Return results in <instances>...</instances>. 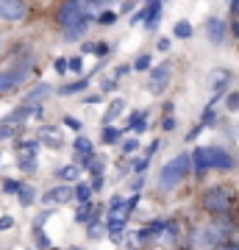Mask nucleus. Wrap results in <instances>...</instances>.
Instances as JSON below:
<instances>
[{"label": "nucleus", "mask_w": 239, "mask_h": 250, "mask_svg": "<svg viewBox=\"0 0 239 250\" xmlns=\"http://www.w3.org/2000/svg\"><path fill=\"white\" fill-rule=\"evenodd\" d=\"M234 200H237L234 189L225 187V184H217V187L203 192L200 206H203V211H209V214H214V217H225L231 208H234Z\"/></svg>", "instance_id": "obj_1"}, {"label": "nucleus", "mask_w": 239, "mask_h": 250, "mask_svg": "<svg viewBox=\"0 0 239 250\" xmlns=\"http://www.w3.org/2000/svg\"><path fill=\"white\" fill-rule=\"evenodd\" d=\"M192 172V161H189V153H178L173 161H167L159 172V189L161 192H173V189L181 184Z\"/></svg>", "instance_id": "obj_2"}, {"label": "nucleus", "mask_w": 239, "mask_h": 250, "mask_svg": "<svg viewBox=\"0 0 239 250\" xmlns=\"http://www.w3.org/2000/svg\"><path fill=\"white\" fill-rule=\"evenodd\" d=\"M231 233H234V223H228L225 217H217V223L203 225L195 233V239L203 245H222V242H231Z\"/></svg>", "instance_id": "obj_3"}, {"label": "nucleus", "mask_w": 239, "mask_h": 250, "mask_svg": "<svg viewBox=\"0 0 239 250\" xmlns=\"http://www.w3.org/2000/svg\"><path fill=\"white\" fill-rule=\"evenodd\" d=\"M87 17H89V3L87 0H64L62 6H59V11H56V22H59L62 28L72 25V22H78V20H87Z\"/></svg>", "instance_id": "obj_4"}, {"label": "nucleus", "mask_w": 239, "mask_h": 250, "mask_svg": "<svg viewBox=\"0 0 239 250\" xmlns=\"http://www.w3.org/2000/svg\"><path fill=\"white\" fill-rule=\"evenodd\" d=\"M31 67H34V62H31V59H22L20 64H14V67H9V70H0V95L17 89L20 83L28 78Z\"/></svg>", "instance_id": "obj_5"}, {"label": "nucleus", "mask_w": 239, "mask_h": 250, "mask_svg": "<svg viewBox=\"0 0 239 250\" xmlns=\"http://www.w3.org/2000/svg\"><path fill=\"white\" fill-rule=\"evenodd\" d=\"M206 153H209V170L231 172L234 167H237L234 156H231V153L225 150V147H217V145H212V147H206Z\"/></svg>", "instance_id": "obj_6"}, {"label": "nucleus", "mask_w": 239, "mask_h": 250, "mask_svg": "<svg viewBox=\"0 0 239 250\" xmlns=\"http://www.w3.org/2000/svg\"><path fill=\"white\" fill-rule=\"evenodd\" d=\"M28 17V3L25 0H0V20L6 22H20Z\"/></svg>", "instance_id": "obj_7"}, {"label": "nucleus", "mask_w": 239, "mask_h": 250, "mask_svg": "<svg viewBox=\"0 0 239 250\" xmlns=\"http://www.w3.org/2000/svg\"><path fill=\"white\" fill-rule=\"evenodd\" d=\"M167 83H170V64H161L151 72V92L153 95H164Z\"/></svg>", "instance_id": "obj_8"}, {"label": "nucleus", "mask_w": 239, "mask_h": 250, "mask_svg": "<svg viewBox=\"0 0 239 250\" xmlns=\"http://www.w3.org/2000/svg\"><path fill=\"white\" fill-rule=\"evenodd\" d=\"M225 20L222 17H209L206 20V34H209V39H212L214 45H222L225 42Z\"/></svg>", "instance_id": "obj_9"}, {"label": "nucleus", "mask_w": 239, "mask_h": 250, "mask_svg": "<svg viewBox=\"0 0 239 250\" xmlns=\"http://www.w3.org/2000/svg\"><path fill=\"white\" fill-rule=\"evenodd\" d=\"M42 200L44 203H70L72 200V187L70 184H59V187H53Z\"/></svg>", "instance_id": "obj_10"}, {"label": "nucleus", "mask_w": 239, "mask_h": 250, "mask_svg": "<svg viewBox=\"0 0 239 250\" xmlns=\"http://www.w3.org/2000/svg\"><path fill=\"white\" fill-rule=\"evenodd\" d=\"M189 161H192V172L195 175H206V170H209V153H206V147H195V153H189Z\"/></svg>", "instance_id": "obj_11"}, {"label": "nucleus", "mask_w": 239, "mask_h": 250, "mask_svg": "<svg viewBox=\"0 0 239 250\" xmlns=\"http://www.w3.org/2000/svg\"><path fill=\"white\" fill-rule=\"evenodd\" d=\"M81 170H89L95 172V175H103V170H106V159H100V156H95V153H89V156H81Z\"/></svg>", "instance_id": "obj_12"}, {"label": "nucleus", "mask_w": 239, "mask_h": 250, "mask_svg": "<svg viewBox=\"0 0 239 250\" xmlns=\"http://www.w3.org/2000/svg\"><path fill=\"white\" fill-rule=\"evenodd\" d=\"M89 25H92V20H78V22H72V25H67L64 28V39L67 42H75V39H81V36H87V31H89Z\"/></svg>", "instance_id": "obj_13"}, {"label": "nucleus", "mask_w": 239, "mask_h": 250, "mask_svg": "<svg viewBox=\"0 0 239 250\" xmlns=\"http://www.w3.org/2000/svg\"><path fill=\"white\" fill-rule=\"evenodd\" d=\"M231 83V70H214L212 75H209V86H212L214 92H225V86Z\"/></svg>", "instance_id": "obj_14"}, {"label": "nucleus", "mask_w": 239, "mask_h": 250, "mask_svg": "<svg viewBox=\"0 0 239 250\" xmlns=\"http://www.w3.org/2000/svg\"><path fill=\"white\" fill-rule=\"evenodd\" d=\"M47 95H53V86L50 83H36L34 89L28 92V98H25V103H34V106H39Z\"/></svg>", "instance_id": "obj_15"}, {"label": "nucleus", "mask_w": 239, "mask_h": 250, "mask_svg": "<svg viewBox=\"0 0 239 250\" xmlns=\"http://www.w3.org/2000/svg\"><path fill=\"white\" fill-rule=\"evenodd\" d=\"M106 228H109L111 242H114V245H120V242H123V236H125V220H123V217H111Z\"/></svg>", "instance_id": "obj_16"}, {"label": "nucleus", "mask_w": 239, "mask_h": 250, "mask_svg": "<svg viewBox=\"0 0 239 250\" xmlns=\"http://www.w3.org/2000/svg\"><path fill=\"white\" fill-rule=\"evenodd\" d=\"M103 208H98L95 203H81V208L75 211V223H89L92 217H100Z\"/></svg>", "instance_id": "obj_17"}, {"label": "nucleus", "mask_w": 239, "mask_h": 250, "mask_svg": "<svg viewBox=\"0 0 239 250\" xmlns=\"http://www.w3.org/2000/svg\"><path fill=\"white\" fill-rule=\"evenodd\" d=\"M123 111H125V100H123V98H114L111 103H109V108H106V117H103V123L111 125L117 117L123 114Z\"/></svg>", "instance_id": "obj_18"}, {"label": "nucleus", "mask_w": 239, "mask_h": 250, "mask_svg": "<svg viewBox=\"0 0 239 250\" xmlns=\"http://www.w3.org/2000/svg\"><path fill=\"white\" fill-rule=\"evenodd\" d=\"M148 128V114L145 111H133L131 120H128V131H133V134H142Z\"/></svg>", "instance_id": "obj_19"}, {"label": "nucleus", "mask_w": 239, "mask_h": 250, "mask_svg": "<svg viewBox=\"0 0 239 250\" xmlns=\"http://www.w3.org/2000/svg\"><path fill=\"white\" fill-rule=\"evenodd\" d=\"M42 142L47 145V147H53V150H62V139H59V131L56 128H42Z\"/></svg>", "instance_id": "obj_20"}, {"label": "nucleus", "mask_w": 239, "mask_h": 250, "mask_svg": "<svg viewBox=\"0 0 239 250\" xmlns=\"http://www.w3.org/2000/svg\"><path fill=\"white\" fill-rule=\"evenodd\" d=\"M87 236L89 239H103V236H106V225L100 223V217H92V220H89Z\"/></svg>", "instance_id": "obj_21"}, {"label": "nucleus", "mask_w": 239, "mask_h": 250, "mask_svg": "<svg viewBox=\"0 0 239 250\" xmlns=\"http://www.w3.org/2000/svg\"><path fill=\"white\" fill-rule=\"evenodd\" d=\"M109 214H111V217H123V220L128 217V211H125V200L120 195L111 197V203H109Z\"/></svg>", "instance_id": "obj_22"}, {"label": "nucleus", "mask_w": 239, "mask_h": 250, "mask_svg": "<svg viewBox=\"0 0 239 250\" xmlns=\"http://www.w3.org/2000/svg\"><path fill=\"white\" fill-rule=\"evenodd\" d=\"M87 83H89L87 78L75 81V83H64L62 89H59V95H62V98H70V95H75V92H84V89H87Z\"/></svg>", "instance_id": "obj_23"}, {"label": "nucleus", "mask_w": 239, "mask_h": 250, "mask_svg": "<svg viewBox=\"0 0 239 250\" xmlns=\"http://www.w3.org/2000/svg\"><path fill=\"white\" fill-rule=\"evenodd\" d=\"M17 197H20V203H22V206H31V203H34V197H36V189L31 187V184H20Z\"/></svg>", "instance_id": "obj_24"}, {"label": "nucleus", "mask_w": 239, "mask_h": 250, "mask_svg": "<svg viewBox=\"0 0 239 250\" xmlns=\"http://www.w3.org/2000/svg\"><path fill=\"white\" fill-rule=\"evenodd\" d=\"M17 164L22 172H36V153H22Z\"/></svg>", "instance_id": "obj_25"}, {"label": "nucleus", "mask_w": 239, "mask_h": 250, "mask_svg": "<svg viewBox=\"0 0 239 250\" xmlns=\"http://www.w3.org/2000/svg\"><path fill=\"white\" fill-rule=\"evenodd\" d=\"M89 197H92V189L87 184H75L72 187V200H78V203H89Z\"/></svg>", "instance_id": "obj_26"}, {"label": "nucleus", "mask_w": 239, "mask_h": 250, "mask_svg": "<svg viewBox=\"0 0 239 250\" xmlns=\"http://www.w3.org/2000/svg\"><path fill=\"white\" fill-rule=\"evenodd\" d=\"M120 139H123V131H120V128H111V125L103 128V142L106 145H117Z\"/></svg>", "instance_id": "obj_27"}, {"label": "nucleus", "mask_w": 239, "mask_h": 250, "mask_svg": "<svg viewBox=\"0 0 239 250\" xmlns=\"http://www.w3.org/2000/svg\"><path fill=\"white\" fill-rule=\"evenodd\" d=\"M72 147H75V153H78V156H89V153H92V142H89L87 136H75Z\"/></svg>", "instance_id": "obj_28"}, {"label": "nucleus", "mask_w": 239, "mask_h": 250, "mask_svg": "<svg viewBox=\"0 0 239 250\" xmlns=\"http://www.w3.org/2000/svg\"><path fill=\"white\" fill-rule=\"evenodd\" d=\"M78 175H81V167H75V164H67V167L59 170V178L62 181H78Z\"/></svg>", "instance_id": "obj_29"}, {"label": "nucleus", "mask_w": 239, "mask_h": 250, "mask_svg": "<svg viewBox=\"0 0 239 250\" xmlns=\"http://www.w3.org/2000/svg\"><path fill=\"white\" fill-rule=\"evenodd\" d=\"M173 34H175L178 39H189V36H192V25H189V20H178Z\"/></svg>", "instance_id": "obj_30"}, {"label": "nucleus", "mask_w": 239, "mask_h": 250, "mask_svg": "<svg viewBox=\"0 0 239 250\" xmlns=\"http://www.w3.org/2000/svg\"><path fill=\"white\" fill-rule=\"evenodd\" d=\"M148 167H151V159H148V156H142V159H133L131 161V170L139 172V175H145V170H148Z\"/></svg>", "instance_id": "obj_31"}, {"label": "nucleus", "mask_w": 239, "mask_h": 250, "mask_svg": "<svg viewBox=\"0 0 239 250\" xmlns=\"http://www.w3.org/2000/svg\"><path fill=\"white\" fill-rule=\"evenodd\" d=\"M0 189H3L6 195H17V192H20V181H14V178H3Z\"/></svg>", "instance_id": "obj_32"}, {"label": "nucleus", "mask_w": 239, "mask_h": 250, "mask_svg": "<svg viewBox=\"0 0 239 250\" xmlns=\"http://www.w3.org/2000/svg\"><path fill=\"white\" fill-rule=\"evenodd\" d=\"M206 125H217V114H214V108H209V106L203 108V120H200V128H206Z\"/></svg>", "instance_id": "obj_33"}, {"label": "nucleus", "mask_w": 239, "mask_h": 250, "mask_svg": "<svg viewBox=\"0 0 239 250\" xmlns=\"http://www.w3.org/2000/svg\"><path fill=\"white\" fill-rule=\"evenodd\" d=\"M67 70L75 72V75L84 70V62H81V56H72V59H67Z\"/></svg>", "instance_id": "obj_34"}, {"label": "nucleus", "mask_w": 239, "mask_h": 250, "mask_svg": "<svg viewBox=\"0 0 239 250\" xmlns=\"http://www.w3.org/2000/svg\"><path fill=\"white\" fill-rule=\"evenodd\" d=\"M98 22H100V25H114L117 14H114V11H103V14H98Z\"/></svg>", "instance_id": "obj_35"}, {"label": "nucleus", "mask_w": 239, "mask_h": 250, "mask_svg": "<svg viewBox=\"0 0 239 250\" xmlns=\"http://www.w3.org/2000/svg\"><path fill=\"white\" fill-rule=\"evenodd\" d=\"M92 56L106 59V56H109V42H95V47H92Z\"/></svg>", "instance_id": "obj_36"}, {"label": "nucleus", "mask_w": 239, "mask_h": 250, "mask_svg": "<svg viewBox=\"0 0 239 250\" xmlns=\"http://www.w3.org/2000/svg\"><path fill=\"white\" fill-rule=\"evenodd\" d=\"M148 67H151V56H148V53H142L139 56V59H136V62H133V70H148Z\"/></svg>", "instance_id": "obj_37"}, {"label": "nucleus", "mask_w": 239, "mask_h": 250, "mask_svg": "<svg viewBox=\"0 0 239 250\" xmlns=\"http://www.w3.org/2000/svg\"><path fill=\"white\" fill-rule=\"evenodd\" d=\"M17 147L22 153H36L39 150V142H36V139H31V142H17Z\"/></svg>", "instance_id": "obj_38"}, {"label": "nucleus", "mask_w": 239, "mask_h": 250, "mask_svg": "<svg viewBox=\"0 0 239 250\" xmlns=\"http://www.w3.org/2000/svg\"><path fill=\"white\" fill-rule=\"evenodd\" d=\"M34 233H36V245H39V248H44V250L50 248V242H47V236L42 233V228H34Z\"/></svg>", "instance_id": "obj_39"}, {"label": "nucleus", "mask_w": 239, "mask_h": 250, "mask_svg": "<svg viewBox=\"0 0 239 250\" xmlns=\"http://www.w3.org/2000/svg\"><path fill=\"white\" fill-rule=\"evenodd\" d=\"M225 103H228V108H231V111H239V92H231Z\"/></svg>", "instance_id": "obj_40"}, {"label": "nucleus", "mask_w": 239, "mask_h": 250, "mask_svg": "<svg viewBox=\"0 0 239 250\" xmlns=\"http://www.w3.org/2000/svg\"><path fill=\"white\" fill-rule=\"evenodd\" d=\"M64 125H67L70 131H75V134L81 131V120H75V117H64Z\"/></svg>", "instance_id": "obj_41"}, {"label": "nucleus", "mask_w": 239, "mask_h": 250, "mask_svg": "<svg viewBox=\"0 0 239 250\" xmlns=\"http://www.w3.org/2000/svg\"><path fill=\"white\" fill-rule=\"evenodd\" d=\"M136 147H139V139H125L123 142V153H133Z\"/></svg>", "instance_id": "obj_42"}, {"label": "nucleus", "mask_w": 239, "mask_h": 250, "mask_svg": "<svg viewBox=\"0 0 239 250\" xmlns=\"http://www.w3.org/2000/svg\"><path fill=\"white\" fill-rule=\"evenodd\" d=\"M103 184H106V181H103V175H95V178H92V184H89V189H92V192H100V189H103Z\"/></svg>", "instance_id": "obj_43"}, {"label": "nucleus", "mask_w": 239, "mask_h": 250, "mask_svg": "<svg viewBox=\"0 0 239 250\" xmlns=\"http://www.w3.org/2000/svg\"><path fill=\"white\" fill-rule=\"evenodd\" d=\"M89 3V17H92V11L100 9V6H106V3H111V0H87Z\"/></svg>", "instance_id": "obj_44"}, {"label": "nucleus", "mask_w": 239, "mask_h": 250, "mask_svg": "<svg viewBox=\"0 0 239 250\" xmlns=\"http://www.w3.org/2000/svg\"><path fill=\"white\" fill-rule=\"evenodd\" d=\"M11 225H14V220H11L9 214H6V217H0V231H9Z\"/></svg>", "instance_id": "obj_45"}, {"label": "nucleus", "mask_w": 239, "mask_h": 250, "mask_svg": "<svg viewBox=\"0 0 239 250\" xmlns=\"http://www.w3.org/2000/svg\"><path fill=\"white\" fill-rule=\"evenodd\" d=\"M217 250H239V242H222L217 245Z\"/></svg>", "instance_id": "obj_46"}, {"label": "nucleus", "mask_w": 239, "mask_h": 250, "mask_svg": "<svg viewBox=\"0 0 239 250\" xmlns=\"http://www.w3.org/2000/svg\"><path fill=\"white\" fill-rule=\"evenodd\" d=\"M128 72H131V64H120V67H117V78H123V75H128Z\"/></svg>", "instance_id": "obj_47"}, {"label": "nucleus", "mask_w": 239, "mask_h": 250, "mask_svg": "<svg viewBox=\"0 0 239 250\" xmlns=\"http://www.w3.org/2000/svg\"><path fill=\"white\" fill-rule=\"evenodd\" d=\"M161 128H164V131H173V128H175V120H173V117H164V120H161Z\"/></svg>", "instance_id": "obj_48"}, {"label": "nucleus", "mask_w": 239, "mask_h": 250, "mask_svg": "<svg viewBox=\"0 0 239 250\" xmlns=\"http://www.w3.org/2000/svg\"><path fill=\"white\" fill-rule=\"evenodd\" d=\"M142 187H145V175H139V178H136V181H133V184H131V189H133V195H136V192H139Z\"/></svg>", "instance_id": "obj_49"}, {"label": "nucleus", "mask_w": 239, "mask_h": 250, "mask_svg": "<svg viewBox=\"0 0 239 250\" xmlns=\"http://www.w3.org/2000/svg\"><path fill=\"white\" fill-rule=\"evenodd\" d=\"M56 72H67V59H56Z\"/></svg>", "instance_id": "obj_50"}, {"label": "nucleus", "mask_w": 239, "mask_h": 250, "mask_svg": "<svg viewBox=\"0 0 239 250\" xmlns=\"http://www.w3.org/2000/svg\"><path fill=\"white\" fill-rule=\"evenodd\" d=\"M159 50H161V53L170 50V39H167V36H161V39H159Z\"/></svg>", "instance_id": "obj_51"}, {"label": "nucleus", "mask_w": 239, "mask_h": 250, "mask_svg": "<svg viewBox=\"0 0 239 250\" xmlns=\"http://www.w3.org/2000/svg\"><path fill=\"white\" fill-rule=\"evenodd\" d=\"M228 9H231V14H239V0H231Z\"/></svg>", "instance_id": "obj_52"}, {"label": "nucleus", "mask_w": 239, "mask_h": 250, "mask_svg": "<svg viewBox=\"0 0 239 250\" xmlns=\"http://www.w3.org/2000/svg\"><path fill=\"white\" fill-rule=\"evenodd\" d=\"M114 86H117L114 81H106V83H103V92H114Z\"/></svg>", "instance_id": "obj_53"}, {"label": "nucleus", "mask_w": 239, "mask_h": 250, "mask_svg": "<svg viewBox=\"0 0 239 250\" xmlns=\"http://www.w3.org/2000/svg\"><path fill=\"white\" fill-rule=\"evenodd\" d=\"M100 100H103V95H89L87 103H100Z\"/></svg>", "instance_id": "obj_54"}, {"label": "nucleus", "mask_w": 239, "mask_h": 250, "mask_svg": "<svg viewBox=\"0 0 239 250\" xmlns=\"http://www.w3.org/2000/svg\"><path fill=\"white\" fill-rule=\"evenodd\" d=\"M156 147H159V142H151V147H148V153H145V156H148V159H151L153 153H156Z\"/></svg>", "instance_id": "obj_55"}, {"label": "nucleus", "mask_w": 239, "mask_h": 250, "mask_svg": "<svg viewBox=\"0 0 239 250\" xmlns=\"http://www.w3.org/2000/svg\"><path fill=\"white\" fill-rule=\"evenodd\" d=\"M231 28H234V34L239 36V22H234V25H231Z\"/></svg>", "instance_id": "obj_56"}, {"label": "nucleus", "mask_w": 239, "mask_h": 250, "mask_svg": "<svg viewBox=\"0 0 239 250\" xmlns=\"http://www.w3.org/2000/svg\"><path fill=\"white\" fill-rule=\"evenodd\" d=\"M3 47H6V42H3V36H0V56H3Z\"/></svg>", "instance_id": "obj_57"}, {"label": "nucleus", "mask_w": 239, "mask_h": 250, "mask_svg": "<svg viewBox=\"0 0 239 250\" xmlns=\"http://www.w3.org/2000/svg\"><path fill=\"white\" fill-rule=\"evenodd\" d=\"M72 250H81V248H72Z\"/></svg>", "instance_id": "obj_58"}, {"label": "nucleus", "mask_w": 239, "mask_h": 250, "mask_svg": "<svg viewBox=\"0 0 239 250\" xmlns=\"http://www.w3.org/2000/svg\"><path fill=\"white\" fill-rule=\"evenodd\" d=\"M228 3H231V0H228Z\"/></svg>", "instance_id": "obj_59"}]
</instances>
